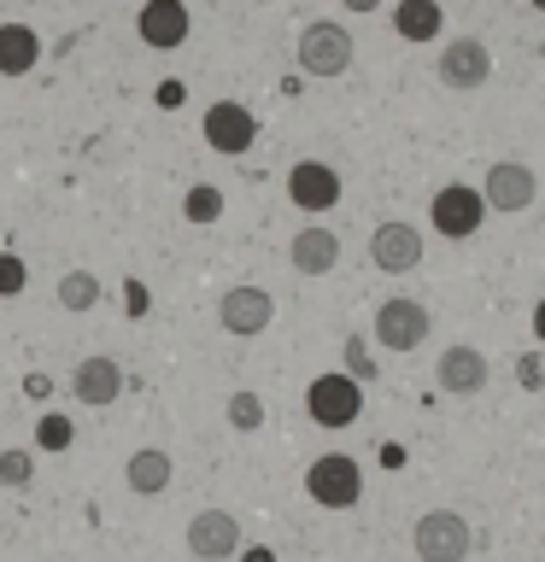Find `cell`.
<instances>
[{"label":"cell","mask_w":545,"mask_h":562,"mask_svg":"<svg viewBox=\"0 0 545 562\" xmlns=\"http://www.w3.org/2000/svg\"><path fill=\"white\" fill-rule=\"evenodd\" d=\"M305 411L316 428H352V422L364 416V386L346 375V369H334V375H316L305 386Z\"/></svg>","instance_id":"3957f363"},{"label":"cell","mask_w":545,"mask_h":562,"mask_svg":"<svg viewBox=\"0 0 545 562\" xmlns=\"http://www.w3.org/2000/svg\"><path fill=\"white\" fill-rule=\"evenodd\" d=\"M253 140H258V117L246 112L241 100H218V105L205 112V147L241 158L246 147H253Z\"/></svg>","instance_id":"9c48e42d"},{"label":"cell","mask_w":545,"mask_h":562,"mask_svg":"<svg viewBox=\"0 0 545 562\" xmlns=\"http://www.w3.org/2000/svg\"><path fill=\"white\" fill-rule=\"evenodd\" d=\"M288 200L299 211H329L334 200H341V176H334L329 165H316V158H299V165L288 170Z\"/></svg>","instance_id":"5bb4252c"},{"label":"cell","mask_w":545,"mask_h":562,"mask_svg":"<svg viewBox=\"0 0 545 562\" xmlns=\"http://www.w3.org/2000/svg\"><path fill=\"white\" fill-rule=\"evenodd\" d=\"M188 551L200 557V562L241 557V521L229 516V509H200V516L188 521Z\"/></svg>","instance_id":"8992f818"},{"label":"cell","mask_w":545,"mask_h":562,"mask_svg":"<svg viewBox=\"0 0 545 562\" xmlns=\"http://www.w3.org/2000/svg\"><path fill=\"white\" fill-rule=\"evenodd\" d=\"M352 30L334 24V18H316V24L299 30V70L305 77H346L352 70Z\"/></svg>","instance_id":"6da1fadb"},{"label":"cell","mask_w":545,"mask_h":562,"mask_svg":"<svg viewBox=\"0 0 545 562\" xmlns=\"http://www.w3.org/2000/svg\"><path fill=\"white\" fill-rule=\"evenodd\" d=\"M305 492H311V504H323V509H352L364 498V469L352 463L346 451H323L305 469Z\"/></svg>","instance_id":"7a4b0ae2"},{"label":"cell","mask_w":545,"mask_h":562,"mask_svg":"<svg viewBox=\"0 0 545 562\" xmlns=\"http://www.w3.org/2000/svg\"><path fill=\"white\" fill-rule=\"evenodd\" d=\"M346 375L358 381V386H364V381H376V363H369V346L358 340V334L346 340Z\"/></svg>","instance_id":"4316f807"},{"label":"cell","mask_w":545,"mask_h":562,"mask_svg":"<svg viewBox=\"0 0 545 562\" xmlns=\"http://www.w3.org/2000/svg\"><path fill=\"white\" fill-rule=\"evenodd\" d=\"M241 562H276L270 544H253V551H241Z\"/></svg>","instance_id":"1f68e13d"},{"label":"cell","mask_w":545,"mask_h":562,"mask_svg":"<svg viewBox=\"0 0 545 562\" xmlns=\"http://www.w3.org/2000/svg\"><path fill=\"white\" fill-rule=\"evenodd\" d=\"M24 393H30V398H47V393H53V381H47V375H30V381H24Z\"/></svg>","instance_id":"4dcf8cb0"},{"label":"cell","mask_w":545,"mask_h":562,"mask_svg":"<svg viewBox=\"0 0 545 562\" xmlns=\"http://www.w3.org/2000/svg\"><path fill=\"white\" fill-rule=\"evenodd\" d=\"M182 217H188V223H218V217H223V193L200 182V188L182 200Z\"/></svg>","instance_id":"cb8c5ba5"},{"label":"cell","mask_w":545,"mask_h":562,"mask_svg":"<svg viewBox=\"0 0 545 562\" xmlns=\"http://www.w3.org/2000/svg\"><path fill=\"white\" fill-rule=\"evenodd\" d=\"M30 474H35V457L30 451H0V486H30Z\"/></svg>","instance_id":"d4e9b609"},{"label":"cell","mask_w":545,"mask_h":562,"mask_svg":"<svg viewBox=\"0 0 545 562\" xmlns=\"http://www.w3.org/2000/svg\"><path fill=\"white\" fill-rule=\"evenodd\" d=\"M229 428H235V434H258L264 428V398L258 393H229Z\"/></svg>","instance_id":"7402d4cb"},{"label":"cell","mask_w":545,"mask_h":562,"mask_svg":"<svg viewBox=\"0 0 545 562\" xmlns=\"http://www.w3.org/2000/svg\"><path fill=\"white\" fill-rule=\"evenodd\" d=\"M135 30H141V42H147V47L170 53V47L188 42V7H182V0H147L141 18H135Z\"/></svg>","instance_id":"9a60e30c"},{"label":"cell","mask_w":545,"mask_h":562,"mask_svg":"<svg viewBox=\"0 0 545 562\" xmlns=\"http://www.w3.org/2000/svg\"><path fill=\"white\" fill-rule=\"evenodd\" d=\"M42 59V35L30 24H0V77H24Z\"/></svg>","instance_id":"d6986e66"},{"label":"cell","mask_w":545,"mask_h":562,"mask_svg":"<svg viewBox=\"0 0 545 562\" xmlns=\"http://www.w3.org/2000/svg\"><path fill=\"white\" fill-rule=\"evenodd\" d=\"M534 7H540V12H545V0H534Z\"/></svg>","instance_id":"e575fe53"},{"label":"cell","mask_w":545,"mask_h":562,"mask_svg":"<svg viewBox=\"0 0 545 562\" xmlns=\"http://www.w3.org/2000/svg\"><path fill=\"white\" fill-rule=\"evenodd\" d=\"M516 386H527V393H540V386H545V363H540V351H522V358H516Z\"/></svg>","instance_id":"83f0119b"},{"label":"cell","mask_w":545,"mask_h":562,"mask_svg":"<svg viewBox=\"0 0 545 562\" xmlns=\"http://www.w3.org/2000/svg\"><path fill=\"white\" fill-rule=\"evenodd\" d=\"M487 77H492V53L475 42V35L446 42V53H440V82L457 88V94H469V88H481Z\"/></svg>","instance_id":"7c38bea8"},{"label":"cell","mask_w":545,"mask_h":562,"mask_svg":"<svg viewBox=\"0 0 545 562\" xmlns=\"http://www.w3.org/2000/svg\"><path fill=\"white\" fill-rule=\"evenodd\" d=\"M147 305H153V299H147V288H141V281H130V316H141Z\"/></svg>","instance_id":"f546056e"},{"label":"cell","mask_w":545,"mask_h":562,"mask_svg":"<svg viewBox=\"0 0 545 562\" xmlns=\"http://www.w3.org/2000/svg\"><path fill=\"white\" fill-rule=\"evenodd\" d=\"M369 263H376L381 276H411L422 263V235L411 223H381L376 235H369Z\"/></svg>","instance_id":"8fae6325"},{"label":"cell","mask_w":545,"mask_h":562,"mask_svg":"<svg viewBox=\"0 0 545 562\" xmlns=\"http://www.w3.org/2000/svg\"><path fill=\"white\" fill-rule=\"evenodd\" d=\"M341 7H352V12H376L381 0H341Z\"/></svg>","instance_id":"836d02e7"},{"label":"cell","mask_w":545,"mask_h":562,"mask_svg":"<svg viewBox=\"0 0 545 562\" xmlns=\"http://www.w3.org/2000/svg\"><path fill=\"white\" fill-rule=\"evenodd\" d=\"M288 258H293L299 276H329L334 263H341V235H334V228H299Z\"/></svg>","instance_id":"e0dca14e"},{"label":"cell","mask_w":545,"mask_h":562,"mask_svg":"<svg viewBox=\"0 0 545 562\" xmlns=\"http://www.w3.org/2000/svg\"><path fill=\"white\" fill-rule=\"evenodd\" d=\"M70 393H77V404H88V411H105V404H118V393H123V369L112 358H82L77 375H70Z\"/></svg>","instance_id":"2e32d148"},{"label":"cell","mask_w":545,"mask_h":562,"mask_svg":"<svg viewBox=\"0 0 545 562\" xmlns=\"http://www.w3.org/2000/svg\"><path fill=\"white\" fill-rule=\"evenodd\" d=\"M270 316H276V299L264 293V288H229L218 299V323L235 334V340H253V334L270 328Z\"/></svg>","instance_id":"52a82bcc"},{"label":"cell","mask_w":545,"mask_h":562,"mask_svg":"<svg viewBox=\"0 0 545 562\" xmlns=\"http://www.w3.org/2000/svg\"><path fill=\"white\" fill-rule=\"evenodd\" d=\"M59 305L65 311H94L100 305V276L94 270H65L59 276Z\"/></svg>","instance_id":"44dd1931"},{"label":"cell","mask_w":545,"mask_h":562,"mask_svg":"<svg viewBox=\"0 0 545 562\" xmlns=\"http://www.w3.org/2000/svg\"><path fill=\"white\" fill-rule=\"evenodd\" d=\"M24 281H30L24 258H18V252H0V299H18V293H24Z\"/></svg>","instance_id":"484cf974"},{"label":"cell","mask_w":545,"mask_h":562,"mask_svg":"<svg viewBox=\"0 0 545 562\" xmlns=\"http://www.w3.org/2000/svg\"><path fill=\"white\" fill-rule=\"evenodd\" d=\"M440 24H446V12H440L434 0H399L393 7V30L404 35V42H434Z\"/></svg>","instance_id":"ffe728a7"},{"label":"cell","mask_w":545,"mask_h":562,"mask_svg":"<svg viewBox=\"0 0 545 562\" xmlns=\"http://www.w3.org/2000/svg\"><path fill=\"white\" fill-rule=\"evenodd\" d=\"M376 340L387 351H416L422 340H429V311H422L416 299H387V305L376 311Z\"/></svg>","instance_id":"30bf717a"},{"label":"cell","mask_w":545,"mask_h":562,"mask_svg":"<svg viewBox=\"0 0 545 562\" xmlns=\"http://www.w3.org/2000/svg\"><path fill=\"white\" fill-rule=\"evenodd\" d=\"M416 557L422 562H464L475 551V533H469V521L457 516V509H429V516L416 521Z\"/></svg>","instance_id":"277c9868"},{"label":"cell","mask_w":545,"mask_h":562,"mask_svg":"<svg viewBox=\"0 0 545 562\" xmlns=\"http://www.w3.org/2000/svg\"><path fill=\"white\" fill-rule=\"evenodd\" d=\"M170 451H158V446H147V451H135L130 463H123V481H130V492H141V498H158V492L170 486Z\"/></svg>","instance_id":"ac0fdd59"},{"label":"cell","mask_w":545,"mask_h":562,"mask_svg":"<svg viewBox=\"0 0 545 562\" xmlns=\"http://www.w3.org/2000/svg\"><path fill=\"white\" fill-rule=\"evenodd\" d=\"M158 105L176 112V105H182V82H158Z\"/></svg>","instance_id":"f1b7e54d"},{"label":"cell","mask_w":545,"mask_h":562,"mask_svg":"<svg viewBox=\"0 0 545 562\" xmlns=\"http://www.w3.org/2000/svg\"><path fill=\"white\" fill-rule=\"evenodd\" d=\"M487 375H492V369H487V358L475 346H446V351H440V363H434V381L446 386L452 398H475L487 386Z\"/></svg>","instance_id":"4fadbf2b"},{"label":"cell","mask_w":545,"mask_h":562,"mask_svg":"<svg viewBox=\"0 0 545 562\" xmlns=\"http://www.w3.org/2000/svg\"><path fill=\"white\" fill-rule=\"evenodd\" d=\"M534 193H540V182H534V170H527V165H516V158L487 165V182H481L487 211H527V205H534Z\"/></svg>","instance_id":"ba28073f"},{"label":"cell","mask_w":545,"mask_h":562,"mask_svg":"<svg viewBox=\"0 0 545 562\" xmlns=\"http://www.w3.org/2000/svg\"><path fill=\"white\" fill-rule=\"evenodd\" d=\"M534 334H540V346H545V299L534 305Z\"/></svg>","instance_id":"d6a6232c"},{"label":"cell","mask_w":545,"mask_h":562,"mask_svg":"<svg viewBox=\"0 0 545 562\" xmlns=\"http://www.w3.org/2000/svg\"><path fill=\"white\" fill-rule=\"evenodd\" d=\"M429 217H434V228H440V235H446V240H469L475 228H481V217H487V200H481V188L446 182V188L434 193Z\"/></svg>","instance_id":"5b68a950"},{"label":"cell","mask_w":545,"mask_h":562,"mask_svg":"<svg viewBox=\"0 0 545 562\" xmlns=\"http://www.w3.org/2000/svg\"><path fill=\"white\" fill-rule=\"evenodd\" d=\"M70 439H77V428H70V416L47 411L42 422H35V446H42V451H70Z\"/></svg>","instance_id":"603a6c76"}]
</instances>
